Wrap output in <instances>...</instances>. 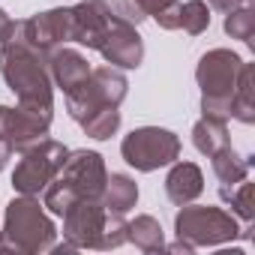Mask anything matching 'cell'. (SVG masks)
<instances>
[{
  "mask_svg": "<svg viewBox=\"0 0 255 255\" xmlns=\"http://www.w3.org/2000/svg\"><path fill=\"white\" fill-rule=\"evenodd\" d=\"M207 6L210 9H216V12H231V9H237V6H246V0H207Z\"/></svg>",
  "mask_w": 255,
  "mask_h": 255,
  "instance_id": "obj_28",
  "label": "cell"
},
{
  "mask_svg": "<svg viewBox=\"0 0 255 255\" xmlns=\"http://www.w3.org/2000/svg\"><path fill=\"white\" fill-rule=\"evenodd\" d=\"M81 129H84L90 138H96V141L111 138V135L120 129V111H117V105H102V108H96L90 117L81 120Z\"/></svg>",
  "mask_w": 255,
  "mask_h": 255,
  "instance_id": "obj_21",
  "label": "cell"
},
{
  "mask_svg": "<svg viewBox=\"0 0 255 255\" xmlns=\"http://www.w3.org/2000/svg\"><path fill=\"white\" fill-rule=\"evenodd\" d=\"M48 126H51V117H45V114H39V111L21 108V105H18V108H9V123H6L3 141H6L12 150L24 153V150L36 147L39 141L48 138Z\"/></svg>",
  "mask_w": 255,
  "mask_h": 255,
  "instance_id": "obj_12",
  "label": "cell"
},
{
  "mask_svg": "<svg viewBox=\"0 0 255 255\" xmlns=\"http://www.w3.org/2000/svg\"><path fill=\"white\" fill-rule=\"evenodd\" d=\"M99 54L105 57V63H111L117 69H138L144 60V42H141L135 24L117 21L111 27V33L105 36V42L99 45Z\"/></svg>",
  "mask_w": 255,
  "mask_h": 255,
  "instance_id": "obj_11",
  "label": "cell"
},
{
  "mask_svg": "<svg viewBox=\"0 0 255 255\" xmlns=\"http://www.w3.org/2000/svg\"><path fill=\"white\" fill-rule=\"evenodd\" d=\"M204 192V174L195 162H171V171L165 177V195L171 204L183 207L189 201H195Z\"/></svg>",
  "mask_w": 255,
  "mask_h": 255,
  "instance_id": "obj_14",
  "label": "cell"
},
{
  "mask_svg": "<svg viewBox=\"0 0 255 255\" xmlns=\"http://www.w3.org/2000/svg\"><path fill=\"white\" fill-rule=\"evenodd\" d=\"M90 81H93V87L102 93V99H105L108 105H120V102L126 99V90H129L126 75H123L117 66H111V63L90 69Z\"/></svg>",
  "mask_w": 255,
  "mask_h": 255,
  "instance_id": "obj_18",
  "label": "cell"
},
{
  "mask_svg": "<svg viewBox=\"0 0 255 255\" xmlns=\"http://www.w3.org/2000/svg\"><path fill=\"white\" fill-rule=\"evenodd\" d=\"M123 243H129V222L123 219V213H108L96 249H117Z\"/></svg>",
  "mask_w": 255,
  "mask_h": 255,
  "instance_id": "obj_25",
  "label": "cell"
},
{
  "mask_svg": "<svg viewBox=\"0 0 255 255\" xmlns=\"http://www.w3.org/2000/svg\"><path fill=\"white\" fill-rule=\"evenodd\" d=\"M219 195H222V201H228V204H231L234 216H237L243 225H249V222H252L255 210H252V183H249V177H246V180H240L237 186H219Z\"/></svg>",
  "mask_w": 255,
  "mask_h": 255,
  "instance_id": "obj_22",
  "label": "cell"
},
{
  "mask_svg": "<svg viewBox=\"0 0 255 255\" xmlns=\"http://www.w3.org/2000/svg\"><path fill=\"white\" fill-rule=\"evenodd\" d=\"M48 75H51V84H57L63 93H69L72 87H78L81 81L90 78V63L75 48H54L48 54Z\"/></svg>",
  "mask_w": 255,
  "mask_h": 255,
  "instance_id": "obj_13",
  "label": "cell"
},
{
  "mask_svg": "<svg viewBox=\"0 0 255 255\" xmlns=\"http://www.w3.org/2000/svg\"><path fill=\"white\" fill-rule=\"evenodd\" d=\"M15 30L36 48L42 51H54L63 42H72V6H57L48 12H39L33 18L15 21Z\"/></svg>",
  "mask_w": 255,
  "mask_h": 255,
  "instance_id": "obj_8",
  "label": "cell"
},
{
  "mask_svg": "<svg viewBox=\"0 0 255 255\" xmlns=\"http://www.w3.org/2000/svg\"><path fill=\"white\" fill-rule=\"evenodd\" d=\"M210 159H213V174H216V180H219L222 186H237L240 180L249 177V165H252V159L237 156L231 144L222 147V150H216Z\"/></svg>",
  "mask_w": 255,
  "mask_h": 255,
  "instance_id": "obj_17",
  "label": "cell"
},
{
  "mask_svg": "<svg viewBox=\"0 0 255 255\" xmlns=\"http://www.w3.org/2000/svg\"><path fill=\"white\" fill-rule=\"evenodd\" d=\"M48 54L51 51L30 45L15 30V21H12L6 42H0V75L18 96L21 108L54 117V87L48 75Z\"/></svg>",
  "mask_w": 255,
  "mask_h": 255,
  "instance_id": "obj_1",
  "label": "cell"
},
{
  "mask_svg": "<svg viewBox=\"0 0 255 255\" xmlns=\"http://www.w3.org/2000/svg\"><path fill=\"white\" fill-rule=\"evenodd\" d=\"M9 30H12V18L6 15V9H0V42H6Z\"/></svg>",
  "mask_w": 255,
  "mask_h": 255,
  "instance_id": "obj_29",
  "label": "cell"
},
{
  "mask_svg": "<svg viewBox=\"0 0 255 255\" xmlns=\"http://www.w3.org/2000/svg\"><path fill=\"white\" fill-rule=\"evenodd\" d=\"M9 156H12V147L6 144V141H0V171L6 168V162H9Z\"/></svg>",
  "mask_w": 255,
  "mask_h": 255,
  "instance_id": "obj_30",
  "label": "cell"
},
{
  "mask_svg": "<svg viewBox=\"0 0 255 255\" xmlns=\"http://www.w3.org/2000/svg\"><path fill=\"white\" fill-rule=\"evenodd\" d=\"M168 249H171V252H195V246H192V243H189V240H183V237H180V240H177V243H171V246H168Z\"/></svg>",
  "mask_w": 255,
  "mask_h": 255,
  "instance_id": "obj_31",
  "label": "cell"
},
{
  "mask_svg": "<svg viewBox=\"0 0 255 255\" xmlns=\"http://www.w3.org/2000/svg\"><path fill=\"white\" fill-rule=\"evenodd\" d=\"M168 3H174V0H135V6L144 12V18H153V15L162 12Z\"/></svg>",
  "mask_w": 255,
  "mask_h": 255,
  "instance_id": "obj_27",
  "label": "cell"
},
{
  "mask_svg": "<svg viewBox=\"0 0 255 255\" xmlns=\"http://www.w3.org/2000/svg\"><path fill=\"white\" fill-rule=\"evenodd\" d=\"M138 201V186L129 174H108L105 177V189L99 195V204L108 213H129Z\"/></svg>",
  "mask_w": 255,
  "mask_h": 255,
  "instance_id": "obj_15",
  "label": "cell"
},
{
  "mask_svg": "<svg viewBox=\"0 0 255 255\" xmlns=\"http://www.w3.org/2000/svg\"><path fill=\"white\" fill-rule=\"evenodd\" d=\"M108 210L96 198H78L66 213H63V237L75 249H96L102 225H105Z\"/></svg>",
  "mask_w": 255,
  "mask_h": 255,
  "instance_id": "obj_10",
  "label": "cell"
},
{
  "mask_svg": "<svg viewBox=\"0 0 255 255\" xmlns=\"http://www.w3.org/2000/svg\"><path fill=\"white\" fill-rule=\"evenodd\" d=\"M129 243H135L141 252H159V249H165L162 225H159L153 216H147V213L135 216V219L129 222Z\"/></svg>",
  "mask_w": 255,
  "mask_h": 255,
  "instance_id": "obj_19",
  "label": "cell"
},
{
  "mask_svg": "<svg viewBox=\"0 0 255 255\" xmlns=\"http://www.w3.org/2000/svg\"><path fill=\"white\" fill-rule=\"evenodd\" d=\"M192 144H195V150L204 153V156H213L216 150L228 147L231 138H228L225 120H219V117H201V120L192 126Z\"/></svg>",
  "mask_w": 255,
  "mask_h": 255,
  "instance_id": "obj_16",
  "label": "cell"
},
{
  "mask_svg": "<svg viewBox=\"0 0 255 255\" xmlns=\"http://www.w3.org/2000/svg\"><path fill=\"white\" fill-rule=\"evenodd\" d=\"M225 33L231 36V39H240V42H252V36H255V12L249 9V6H237V9H231L228 15H225Z\"/></svg>",
  "mask_w": 255,
  "mask_h": 255,
  "instance_id": "obj_24",
  "label": "cell"
},
{
  "mask_svg": "<svg viewBox=\"0 0 255 255\" xmlns=\"http://www.w3.org/2000/svg\"><path fill=\"white\" fill-rule=\"evenodd\" d=\"M105 177L108 171L96 150H69L57 171V180L66 183L78 198H96V201L105 189Z\"/></svg>",
  "mask_w": 255,
  "mask_h": 255,
  "instance_id": "obj_7",
  "label": "cell"
},
{
  "mask_svg": "<svg viewBox=\"0 0 255 255\" xmlns=\"http://www.w3.org/2000/svg\"><path fill=\"white\" fill-rule=\"evenodd\" d=\"M231 117L240 123H252L255 120V102H252V66L243 63L234 96H231Z\"/></svg>",
  "mask_w": 255,
  "mask_h": 255,
  "instance_id": "obj_20",
  "label": "cell"
},
{
  "mask_svg": "<svg viewBox=\"0 0 255 255\" xmlns=\"http://www.w3.org/2000/svg\"><path fill=\"white\" fill-rule=\"evenodd\" d=\"M174 231H177V237H183L195 249H201V246L231 243L234 237H249L252 222L240 228V222H237L234 213H228L222 207H201V204H192L189 201L174 216Z\"/></svg>",
  "mask_w": 255,
  "mask_h": 255,
  "instance_id": "obj_4",
  "label": "cell"
},
{
  "mask_svg": "<svg viewBox=\"0 0 255 255\" xmlns=\"http://www.w3.org/2000/svg\"><path fill=\"white\" fill-rule=\"evenodd\" d=\"M117 21L120 18L108 9V0H81L72 6V42L99 51Z\"/></svg>",
  "mask_w": 255,
  "mask_h": 255,
  "instance_id": "obj_9",
  "label": "cell"
},
{
  "mask_svg": "<svg viewBox=\"0 0 255 255\" xmlns=\"http://www.w3.org/2000/svg\"><path fill=\"white\" fill-rule=\"evenodd\" d=\"M156 18V24L162 27V30H180V3L174 0V3H168L162 12H156L153 15Z\"/></svg>",
  "mask_w": 255,
  "mask_h": 255,
  "instance_id": "obj_26",
  "label": "cell"
},
{
  "mask_svg": "<svg viewBox=\"0 0 255 255\" xmlns=\"http://www.w3.org/2000/svg\"><path fill=\"white\" fill-rule=\"evenodd\" d=\"M243 69V57L231 48H210L195 69V81L201 87V111L204 117H231V96Z\"/></svg>",
  "mask_w": 255,
  "mask_h": 255,
  "instance_id": "obj_3",
  "label": "cell"
},
{
  "mask_svg": "<svg viewBox=\"0 0 255 255\" xmlns=\"http://www.w3.org/2000/svg\"><path fill=\"white\" fill-rule=\"evenodd\" d=\"M54 222L45 216L36 195H18L6 204V219L0 231V252H48L54 246Z\"/></svg>",
  "mask_w": 255,
  "mask_h": 255,
  "instance_id": "obj_2",
  "label": "cell"
},
{
  "mask_svg": "<svg viewBox=\"0 0 255 255\" xmlns=\"http://www.w3.org/2000/svg\"><path fill=\"white\" fill-rule=\"evenodd\" d=\"M66 153H69V147H63V144L54 141V138H45V141H39L36 147L24 150V153H21V162H18L15 171H12V186H15V192H21V195H39V192L57 177V171H60L63 159H66Z\"/></svg>",
  "mask_w": 255,
  "mask_h": 255,
  "instance_id": "obj_6",
  "label": "cell"
},
{
  "mask_svg": "<svg viewBox=\"0 0 255 255\" xmlns=\"http://www.w3.org/2000/svg\"><path fill=\"white\" fill-rule=\"evenodd\" d=\"M210 27V6L204 0H186L180 3V30H186L189 36H198Z\"/></svg>",
  "mask_w": 255,
  "mask_h": 255,
  "instance_id": "obj_23",
  "label": "cell"
},
{
  "mask_svg": "<svg viewBox=\"0 0 255 255\" xmlns=\"http://www.w3.org/2000/svg\"><path fill=\"white\" fill-rule=\"evenodd\" d=\"M120 153L135 171H156L180 159V138L171 129L138 126L120 141Z\"/></svg>",
  "mask_w": 255,
  "mask_h": 255,
  "instance_id": "obj_5",
  "label": "cell"
}]
</instances>
